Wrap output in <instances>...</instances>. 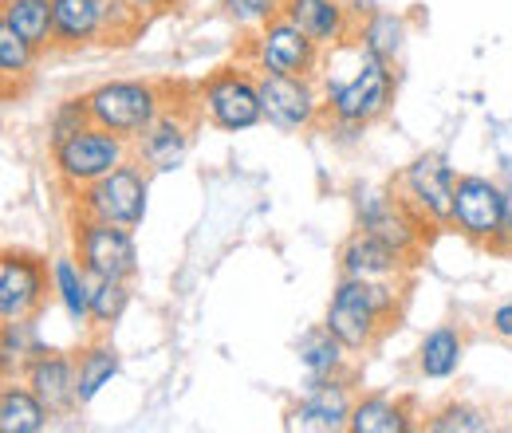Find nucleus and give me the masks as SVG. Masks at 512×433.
<instances>
[{"instance_id": "obj_9", "label": "nucleus", "mask_w": 512, "mask_h": 433, "mask_svg": "<svg viewBox=\"0 0 512 433\" xmlns=\"http://www.w3.org/2000/svg\"><path fill=\"white\" fill-rule=\"evenodd\" d=\"M201 103L209 111V119L221 130H249L264 119V103H260V87L241 71H217L205 87H201Z\"/></svg>"}, {"instance_id": "obj_7", "label": "nucleus", "mask_w": 512, "mask_h": 433, "mask_svg": "<svg viewBox=\"0 0 512 433\" xmlns=\"http://www.w3.org/2000/svg\"><path fill=\"white\" fill-rule=\"evenodd\" d=\"M146 174L138 166H115L107 178H99L95 186H87L83 193V213L87 217H99V221H111V225H123L134 229L142 225L146 217Z\"/></svg>"}, {"instance_id": "obj_27", "label": "nucleus", "mask_w": 512, "mask_h": 433, "mask_svg": "<svg viewBox=\"0 0 512 433\" xmlns=\"http://www.w3.org/2000/svg\"><path fill=\"white\" fill-rule=\"evenodd\" d=\"M402 36H406V20L394 16V12H371L367 28L359 32L363 52H371V56H379L386 63H394L398 48H402Z\"/></svg>"}, {"instance_id": "obj_3", "label": "nucleus", "mask_w": 512, "mask_h": 433, "mask_svg": "<svg viewBox=\"0 0 512 433\" xmlns=\"http://www.w3.org/2000/svg\"><path fill=\"white\" fill-rule=\"evenodd\" d=\"M394 99V75H390V63L363 52L359 71L347 79V83H335L327 91V107L339 123L363 126L371 119H379Z\"/></svg>"}, {"instance_id": "obj_33", "label": "nucleus", "mask_w": 512, "mask_h": 433, "mask_svg": "<svg viewBox=\"0 0 512 433\" xmlns=\"http://www.w3.org/2000/svg\"><path fill=\"white\" fill-rule=\"evenodd\" d=\"M130 8H138V12H142V8H158V4H162V0H127Z\"/></svg>"}, {"instance_id": "obj_30", "label": "nucleus", "mask_w": 512, "mask_h": 433, "mask_svg": "<svg viewBox=\"0 0 512 433\" xmlns=\"http://www.w3.org/2000/svg\"><path fill=\"white\" fill-rule=\"evenodd\" d=\"M426 430H434V433H481V430H489V422H485V414H481V410H473V406H446V410H438V414L426 422Z\"/></svg>"}, {"instance_id": "obj_11", "label": "nucleus", "mask_w": 512, "mask_h": 433, "mask_svg": "<svg viewBox=\"0 0 512 433\" xmlns=\"http://www.w3.org/2000/svg\"><path fill=\"white\" fill-rule=\"evenodd\" d=\"M453 186L457 174L442 154H422L402 174V197L430 221H453Z\"/></svg>"}, {"instance_id": "obj_23", "label": "nucleus", "mask_w": 512, "mask_h": 433, "mask_svg": "<svg viewBox=\"0 0 512 433\" xmlns=\"http://www.w3.org/2000/svg\"><path fill=\"white\" fill-rule=\"evenodd\" d=\"M351 430L355 433H406L410 430V414L406 406L390 402V398H363L351 410Z\"/></svg>"}, {"instance_id": "obj_24", "label": "nucleus", "mask_w": 512, "mask_h": 433, "mask_svg": "<svg viewBox=\"0 0 512 433\" xmlns=\"http://www.w3.org/2000/svg\"><path fill=\"white\" fill-rule=\"evenodd\" d=\"M75 367H79V406H87V402H95L99 390L111 386V378L119 374V355H115V347L99 343V347H87Z\"/></svg>"}, {"instance_id": "obj_14", "label": "nucleus", "mask_w": 512, "mask_h": 433, "mask_svg": "<svg viewBox=\"0 0 512 433\" xmlns=\"http://www.w3.org/2000/svg\"><path fill=\"white\" fill-rule=\"evenodd\" d=\"M111 4L119 0H52V40L67 48L95 40L111 28Z\"/></svg>"}, {"instance_id": "obj_22", "label": "nucleus", "mask_w": 512, "mask_h": 433, "mask_svg": "<svg viewBox=\"0 0 512 433\" xmlns=\"http://www.w3.org/2000/svg\"><path fill=\"white\" fill-rule=\"evenodd\" d=\"M0 20L16 36H24L32 48L52 40V0H4Z\"/></svg>"}, {"instance_id": "obj_25", "label": "nucleus", "mask_w": 512, "mask_h": 433, "mask_svg": "<svg viewBox=\"0 0 512 433\" xmlns=\"http://www.w3.org/2000/svg\"><path fill=\"white\" fill-rule=\"evenodd\" d=\"M300 363H304V371L312 374V378H331V374L339 371V363H343V343L331 335V327L323 323L316 331H308L304 339H300Z\"/></svg>"}, {"instance_id": "obj_2", "label": "nucleus", "mask_w": 512, "mask_h": 433, "mask_svg": "<svg viewBox=\"0 0 512 433\" xmlns=\"http://www.w3.org/2000/svg\"><path fill=\"white\" fill-rule=\"evenodd\" d=\"M453 225L489 248H505L509 241V205L505 189L481 174H461L453 186Z\"/></svg>"}, {"instance_id": "obj_28", "label": "nucleus", "mask_w": 512, "mask_h": 433, "mask_svg": "<svg viewBox=\"0 0 512 433\" xmlns=\"http://www.w3.org/2000/svg\"><path fill=\"white\" fill-rule=\"evenodd\" d=\"M130 304L127 280H95L91 288V319L95 323H115Z\"/></svg>"}, {"instance_id": "obj_15", "label": "nucleus", "mask_w": 512, "mask_h": 433, "mask_svg": "<svg viewBox=\"0 0 512 433\" xmlns=\"http://www.w3.org/2000/svg\"><path fill=\"white\" fill-rule=\"evenodd\" d=\"M351 398L335 378H316L304 394V402L292 410V426L300 430H343L351 426Z\"/></svg>"}, {"instance_id": "obj_12", "label": "nucleus", "mask_w": 512, "mask_h": 433, "mask_svg": "<svg viewBox=\"0 0 512 433\" xmlns=\"http://www.w3.org/2000/svg\"><path fill=\"white\" fill-rule=\"evenodd\" d=\"M260 87V103H264V119L280 130H304L316 123L320 99L308 83V75H272L264 71Z\"/></svg>"}, {"instance_id": "obj_21", "label": "nucleus", "mask_w": 512, "mask_h": 433, "mask_svg": "<svg viewBox=\"0 0 512 433\" xmlns=\"http://www.w3.org/2000/svg\"><path fill=\"white\" fill-rule=\"evenodd\" d=\"M48 406L36 398V390H20V386H8L0 394V430L4 433H36L44 430L48 422Z\"/></svg>"}, {"instance_id": "obj_6", "label": "nucleus", "mask_w": 512, "mask_h": 433, "mask_svg": "<svg viewBox=\"0 0 512 433\" xmlns=\"http://www.w3.org/2000/svg\"><path fill=\"white\" fill-rule=\"evenodd\" d=\"M75 248H79V264L95 280H130L138 272V252L130 241V229L123 225L83 217V225L75 229Z\"/></svg>"}, {"instance_id": "obj_32", "label": "nucleus", "mask_w": 512, "mask_h": 433, "mask_svg": "<svg viewBox=\"0 0 512 433\" xmlns=\"http://www.w3.org/2000/svg\"><path fill=\"white\" fill-rule=\"evenodd\" d=\"M493 331L512 339V304H501V308L493 311Z\"/></svg>"}, {"instance_id": "obj_1", "label": "nucleus", "mask_w": 512, "mask_h": 433, "mask_svg": "<svg viewBox=\"0 0 512 433\" xmlns=\"http://www.w3.org/2000/svg\"><path fill=\"white\" fill-rule=\"evenodd\" d=\"M390 315H394V292L390 284L379 280H343L331 296V308H327V327L331 335L347 347V351H367L386 327H390Z\"/></svg>"}, {"instance_id": "obj_26", "label": "nucleus", "mask_w": 512, "mask_h": 433, "mask_svg": "<svg viewBox=\"0 0 512 433\" xmlns=\"http://www.w3.org/2000/svg\"><path fill=\"white\" fill-rule=\"evenodd\" d=\"M461 363V335L453 327H438L422 339V351H418V367L426 378H449Z\"/></svg>"}, {"instance_id": "obj_10", "label": "nucleus", "mask_w": 512, "mask_h": 433, "mask_svg": "<svg viewBox=\"0 0 512 433\" xmlns=\"http://www.w3.org/2000/svg\"><path fill=\"white\" fill-rule=\"evenodd\" d=\"M316 60H320V44L312 36H304L288 16H276L256 36V63H260V71H272V75H312Z\"/></svg>"}, {"instance_id": "obj_20", "label": "nucleus", "mask_w": 512, "mask_h": 433, "mask_svg": "<svg viewBox=\"0 0 512 433\" xmlns=\"http://www.w3.org/2000/svg\"><path fill=\"white\" fill-rule=\"evenodd\" d=\"M52 284H56V292H60V304L64 311L75 319V323H87L91 319V288H95V276L83 268V264H75L71 256H60L56 264H52Z\"/></svg>"}, {"instance_id": "obj_4", "label": "nucleus", "mask_w": 512, "mask_h": 433, "mask_svg": "<svg viewBox=\"0 0 512 433\" xmlns=\"http://www.w3.org/2000/svg\"><path fill=\"white\" fill-rule=\"evenodd\" d=\"M123 134L103 130V126L87 123L83 130H75L71 138H64L56 146V170L60 178L71 186H95L99 178H107L115 166H123Z\"/></svg>"}, {"instance_id": "obj_16", "label": "nucleus", "mask_w": 512, "mask_h": 433, "mask_svg": "<svg viewBox=\"0 0 512 433\" xmlns=\"http://www.w3.org/2000/svg\"><path fill=\"white\" fill-rule=\"evenodd\" d=\"M28 386L36 390V398L60 414L67 406L79 402V367L64 359V355H52V351H40L32 363H28Z\"/></svg>"}, {"instance_id": "obj_19", "label": "nucleus", "mask_w": 512, "mask_h": 433, "mask_svg": "<svg viewBox=\"0 0 512 433\" xmlns=\"http://www.w3.org/2000/svg\"><path fill=\"white\" fill-rule=\"evenodd\" d=\"M186 146H190L186 123L174 119V115H158L154 123L138 134V150H142V158H146L150 170H174V166H182Z\"/></svg>"}, {"instance_id": "obj_18", "label": "nucleus", "mask_w": 512, "mask_h": 433, "mask_svg": "<svg viewBox=\"0 0 512 433\" xmlns=\"http://www.w3.org/2000/svg\"><path fill=\"white\" fill-rule=\"evenodd\" d=\"M402 252H394V248L379 241V237H371V233H355L343 252H339V264H343V276H351V280H379V284H390L394 276H398V268H402Z\"/></svg>"}, {"instance_id": "obj_17", "label": "nucleus", "mask_w": 512, "mask_h": 433, "mask_svg": "<svg viewBox=\"0 0 512 433\" xmlns=\"http://www.w3.org/2000/svg\"><path fill=\"white\" fill-rule=\"evenodd\" d=\"M284 16L320 48L347 40L351 32V8L343 0H284Z\"/></svg>"}, {"instance_id": "obj_5", "label": "nucleus", "mask_w": 512, "mask_h": 433, "mask_svg": "<svg viewBox=\"0 0 512 433\" xmlns=\"http://www.w3.org/2000/svg\"><path fill=\"white\" fill-rule=\"evenodd\" d=\"M83 103H87L91 123L115 130V134H142L158 119V91L150 83H134V79L103 83Z\"/></svg>"}, {"instance_id": "obj_8", "label": "nucleus", "mask_w": 512, "mask_h": 433, "mask_svg": "<svg viewBox=\"0 0 512 433\" xmlns=\"http://www.w3.org/2000/svg\"><path fill=\"white\" fill-rule=\"evenodd\" d=\"M359 225H363V233L386 241L402 256L418 252L422 248V233H426L422 229L426 217L406 197H390V193H379V189L359 193Z\"/></svg>"}, {"instance_id": "obj_29", "label": "nucleus", "mask_w": 512, "mask_h": 433, "mask_svg": "<svg viewBox=\"0 0 512 433\" xmlns=\"http://www.w3.org/2000/svg\"><path fill=\"white\" fill-rule=\"evenodd\" d=\"M225 16L241 28H264L284 16V0H225Z\"/></svg>"}, {"instance_id": "obj_13", "label": "nucleus", "mask_w": 512, "mask_h": 433, "mask_svg": "<svg viewBox=\"0 0 512 433\" xmlns=\"http://www.w3.org/2000/svg\"><path fill=\"white\" fill-rule=\"evenodd\" d=\"M44 300V264L24 252H4L0 260V315L4 323H20Z\"/></svg>"}, {"instance_id": "obj_31", "label": "nucleus", "mask_w": 512, "mask_h": 433, "mask_svg": "<svg viewBox=\"0 0 512 433\" xmlns=\"http://www.w3.org/2000/svg\"><path fill=\"white\" fill-rule=\"evenodd\" d=\"M28 63H32V44H28L24 36H16V32L0 20V71H4V79L24 75Z\"/></svg>"}]
</instances>
